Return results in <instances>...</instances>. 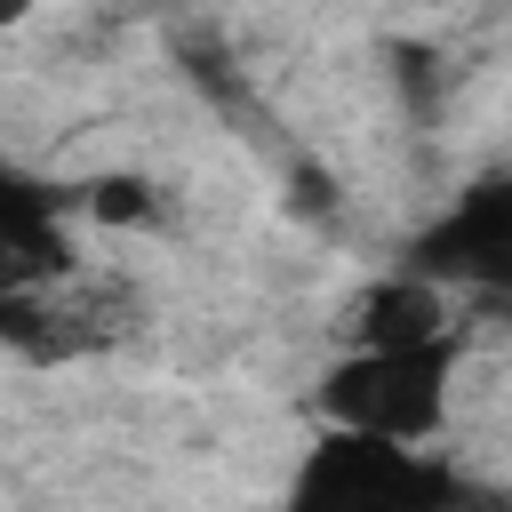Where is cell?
I'll return each instance as SVG.
<instances>
[{
    "mask_svg": "<svg viewBox=\"0 0 512 512\" xmlns=\"http://www.w3.org/2000/svg\"><path fill=\"white\" fill-rule=\"evenodd\" d=\"M480 496L464 472H448L424 448L360 440V432H320V448L296 464L280 512H472Z\"/></svg>",
    "mask_w": 512,
    "mask_h": 512,
    "instance_id": "cell-1",
    "label": "cell"
},
{
    "mask_svg": "<svg viewBox=\"0 0 512 512\" xmlns=\"http://www.w3.org/2000/svg\"><path fill=\"white\" fill-rule=\"evenodd\" d=\"M320 416L328 432H360V440H392V448H424L448 416V344L432 352H352L328 368L320 384Z\"/></svg>",
    "mask_w": 512,
    "mask_h": 512,
    "instance_id": "cell-2",
    "label": "cell"
},
{
    "mask_svg": "<svg viewBox=\"0 0 512 512\" xmlns=\"http://www.w3.org/2000/svg\"><path fill=\"white\" fill-rule=\"evenodd\" d=\"M416 280H464V288H504L512 280V176H480L456 192V208L416 240Z\"/></svg>",
    "mask_w": 512,
    "mask_h": 512,
    "instance_id": "cell-3",
    "label": "cell"
},
{
    "mask_svg": "<svg viewBox=\"0 0 512 512\" xmlns=\"http://www.w3.org/2000/svg\"><path fill=\"white\" fill-rule=\"evenodd\" d=\"M120 320H128L120 296L96 288V280H80V272H64V280H48V288L0 304V336H8L24 360H80V352L112 344Z\"/></svg>",
    "mask_w": 512,
    "mask_h": 512,
    "instance_id": "cell-4",
    "label": "cell"
},
{
    "mask_svg": "<svg viewBox=\"0 0 512 512\" xmlns=\"http://www.w3.org/2000/svg\"><path fill=\"white\" fill-rule=\"evenodd\" d=\"M64 272H72V248H64V232H56V200L16 176V184L0 192V304L48 288V280H64Z\"/></svg>",
    "mask_w": 512,
    "mask_h": 512,
    "instance_id": "cell-5",
    "label": "cell"
},
{
    "mask_svg": "<svg viewBox=\"0 0 512 512\" xmlns=\"http://www.w3.org/2000/svg\"><path fill=\"white\" fill-rule=\"evenodd\" d=\"M432 344H448V296L432 280L400 272L352 304V352H432Z\"/></svg>",
    "mask_w": 512,
    "mask_h": 512,
    "instance_id": "cell-6",
    "label": "cell"
},
{
    "mask_svg": "<svg viewBox=\"0 0 512 512\" xmlns=\"http://www.w3.org/2000/svg\"><path fill=\"white\" fill-rule=\"evenodd\" d=\"M88 216H104V224H152L160 200H152V184H136V176H96V184H88Z\"/></svg>",
    "mask_w": 512,
    "mask_h": 512,
    "instance_id": "cell-7",
    "label": "cell"
},
{
    "mask_svg": "<svg viewBox=\"0 0 512 512\" xmlns=\"http://www.w3.org/2000/svg\"><path fill=\"white\" fill-rule=\"evenodd\" d=\"M0 24H16V8H8V0H0Z\"/></svg>",
    "mask_w": 512,
    "mask_h": 512,
    "instance_id": "cell-8",
    "label": "cell"
},
{
    "mask_svg": "<svg viewBox=\"0 0 512 512\" xmlns=\"http://www.w3.org/2000/svg\"><path fill=\"white\" fill-rule=\"evenodd\" d=\"M8 184H16V176H8V168H0V192H8Z\"/></svg>",
    "mask_w": 512,
    "mask_h": 512,
    "instance_id": "cell-9",
    "label": "cell"
}]
</instances>
